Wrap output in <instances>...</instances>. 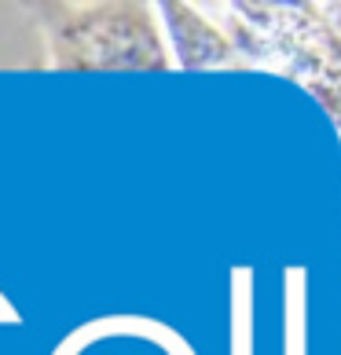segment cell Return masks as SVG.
<instances>
[{
  "label": "cell",
  "mask_w": 341,
  "mask_h": 355,
  "mask_svg": "<svg viewBox=\"0 0 341 355\" xmlns=\"http://www.w3.org/2000/svg\"><path fill=\"white\" fill-rule=\"evenodd\" d=\"M217 11L246 67L275 70L312 92L341 128V4L235 0Z\"/></svg>",
  "instance_id": "6da1fadb"
},
{
  "label": "cell",
  "mask_w": 341,
  "mask_h": 355,
  "mask_svg": "<svg viewBox=\"0 0 341 355\" xmlns=\"http://www.w3.org/2000/svg\"><path fill=\"white\" fill-rule=\"evenodd\" d=\"M37 30L48 48V70H169L158 15L140 0H103V4H30Z\"/></svg>",
  "instance_id": "7a4b0ae2"
},
{
  "label": "cell",
  "mask_w": 341,
  "mask_h": 355,
  "mask_svg": "<svg viewBox=\"0 0 341 355\" xmlns=\"http://www.w3.org/2000/svg\"><path fill=\"white\" fill-rule=\"evenodd\" d=\"M158 11H162V22L169 30V41H173L176 62L183 70L246 67V59L239 55L235 41L224 33V26H217L209 15H202L206 8L165 0V4H158Z\"/></svg>",
  "instance_id": "3957f363"
}]
</instances>
